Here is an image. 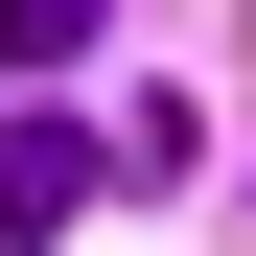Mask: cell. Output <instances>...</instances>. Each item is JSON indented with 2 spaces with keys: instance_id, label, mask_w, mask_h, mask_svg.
Returning <instances> with one entry per match:
<instances>
[{
  "instance_id": "cell-1",
  "label": "cell",
  "mask_w": 256,
  "mask_h": 256,
  "mask_svg": "<svg viewBox=\"0 0 256 256\" xmlns=\"http://www.w3.org/2000/svg\"><path fill=\"white\" fill-rule=\"evenodd\" d=\"M70 210H94V140L70 116H0V256H47Z\"/></svg>"
},
{
  "instance_id": "cell-2",
  "label": "cell",
  "mask_w": 256,
  "mask_h": 256,
  "mask_svg": "<svg viewBox=\"0 0 256 256\" xmlns=\"http://www.w3.org/2000/svg\"><path fill=\"white\" fill-rule=\"evenodd\" d=\"M94 24H116V0H0V70H70Z\"/></svg>"
}]
</instances>
